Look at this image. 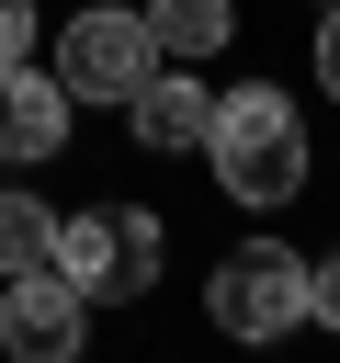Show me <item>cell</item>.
Instances as JSON below:
<instances>
[{
	"label": "cell",
	"mask_w": 340,
	"mask_h": 363,
	"mask_svg": "<svg viewBox=\"0 0 340 363\" xmlns=\"http://www.w3.org/2000/svg\"><path fill=\"white\" fill-rule=\"evenodd\" d=\"M204 159H215L227 204H295V193H306V125H295V102H283V91H261V79L215 102Z\"/></svg>",
	"instance_id": "1"
},
{
	"label": "cell",
	"mask_w": 340,
	"mask_h": 363,
	"mask_svg": "<svg viewBox=\"0 0 340 363\" xmlns=\"http://www.w3.org/2000/svg\"><path fill=\"white\" fill-rule=\"evenodd\" d=\"M57 272L79 284V295H147L159 284V216L147 204H79V216H57Z\"/></svg>",
	"instance_id": "2"
},
{
	"label": "cell",
	"mask_w": 340,
	"mask_h": 363,
	"mask_svg": "<svg viewBox=\"0 0 340 363\" xmlns=\"http://www.w3.org/2000/svg\"><path fill=\"white\" fill-rule=\"evenodd\" d=\"M204 306H215V329H227V340H283V329L306 318V261H295L283 238H238V250L215 261Z\"/></svg>",
	"instance_id": "3"
},
{
	"label": "cell",
	"mask_w": 340,
	"mask_h": 363,
	"mask_svg": "<svg viewBox=\"0 0 340 363\" xmlns=\"http://www.w3.org/2000/svg\"><path fill=\"white\" fill-rule=\"evenodd\" d=\"M159 68V34H147V11H68V34H57V91L68 102H136V79Z\"/></svg>",
	"instance_id": "4"
},
{
	"label": "cell",
	"mask_w": 340,
	"mask_h": 363,
	"mask_svg": "<svg viewBox=\"0 0 340 363\" xmlns=\"http://www.w3.org/2000/svg\"><path fill=\"white\" fill-rule=\"evenodd\" d=\"M79 306H91V295H79L57 261H45V272H11V295H0V352H11V363H68V352H79Z\"/></svg>",
	"instance_id": "5"
},
{
	"label": "cell",
	"mask_w": 340,
	"mask_h": 363,
	"mask_svg": "<svg viewBox=\"0 0 340 363\" xmlns=\"http://www.w3.org/2000/svg\"><path fill=\"white\" fill-rule=\"evenodd\" d=\"M125 125H136V147H159V159H181V147H204V125H215V102H204V79H193V57H159V68L136 79V102H125Z\"/></svg>",
	"instance_id": "6"
},
{
	"label": "cell",
	"mask_w": 340,
	"mask_h": 363,
	"mask_svg": "<svg viewBox=\"0 0 340 363\" xmlns=\"http://www.w3.org/2000/svg\"><path fill=\"white\" fill-rule=\"evenodd\" d=\"M68 147V91H57V68H0V159L11 170H34V159H57Z\"/></svg>",
	"instance_id": "7"
},
{
	"label": "cell",
	"mask_w": 340,
	"mask_h": 363,
	"mask_svg": "<svg viewBox=\"0 0 340 363\" xmlns=\"http://www.w3.org/2000/svg\"><path fill=\"white\" fill-rule=\"evenodd\" d=\"M147 34H159V57H215L238 34V11L227 0H147Z\"/></svg>",
	"instance_id": "8"
},
{
	"label": "cell",
	"mask_w": 340,
	"mask_h": 363,
	"mask_svg": "<svg viewBox=\"0 0 340 363\" xmlns=\"http://www.w3.org/2000/svg\"><path fill=\"white\" fill-rule=\"evenodd\" d=\"M45 261H57V216L34 193H0V284L11 272H45Z\"/></svg>",
	"instance_id": "9"
},
{
	"label": "cell",
	"mask_w": 340,
	"mask_h": 363,
	"mask_svg": "<svg viewBox=\"0 0 340 363\" xmlns=\"http://www.w3.org/2000/svg\"><path fill=\"white\" fill-rule=\"evenodd\" d=\"M306 318L340 329V261H306Z\"/></svg>",
	"instance_id": "10"
},
{
	"label": "cell",
	"mask_w": 340,
	"mask_h": 363,
	"mask_svg": "<svg viewBox=\"0 0 340 363\" xmlns=\"http://www.w3.org/2000/svg\"><path fill=\"white\" fill-rule=\"evenodd\" d=\"M34 57V0H0V68Z\"/></svg>",
	"instance_id": "11"
},
{
	"label": "cell",
	"mask_w": 340,
	"mask_h": 363,
	"mask_svg": "<svg viewBox=\"0 0 340 363\" xmlns=\"http://www.w3.org/2000/svg\"><path fill=\"white\" fill-rule=\"evenodd\" d=\"M317 91H329V102H340V0H329V11H317Z\"/></svg>",
	"instance_id": "12"
},
{
	"label": "cell",
	"mask_w": 340,
	"mask_h": 363,
	"mask_svg": "<svg viewBox=\"0 0 340 363\" xmlns=\"http://www.w3.org/2000/svg\"><path fill=\"white\" fill-rule=\"evenodd\" d=\"M317 11H329V0H317Z\"/></svg>",
	"instance_id": "13"
}]
</instances>
